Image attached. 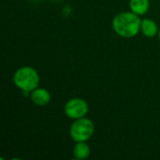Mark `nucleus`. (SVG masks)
Segmentation results:
<instances>
[{
    "mask_svg": "<svg viewBox=\"0 0 160 160\" xmlns=\"http://www.w3.org/2000/svg\"><path fill=\"white\" fill-rule=\"evenodd\" d=\"M39 1H43V0H39Z\"/></svg>",
    "mask_w": 160,
    "mask_h": 160,
    "instance_id": "nucleus-10",
    "label": "nucleus"
},
{
    "mask_svg": "<svg viewBox=\"0 0 160 160\" xmlns=\"http://www.w3.org/2000/svg\"><path fill=\"white\" fill-rule=\"evenodd\" d=\"M31 100L37 106H46L51 101V94L45 88H36L30 94Z\"/></svg>",
    "mask_w": 160,
    "mask_h": 160,
    "instance_id": "nucleus-5",
    "label": "nucleus"
},
{
    "mask_svg": "<svg viewBox=\"0 0 160 160\" xmlns=\"http://www.w3.org/2000/svg\"><path fill=\"white\" fill-rule=\"evenodd\" d=\"M89 111L87 102L80 98H75L69 99L64 107L65 114L73 120H77L82 117H85Z\"/></svg>",
    "mask_w": 160,
    "mask_h": 160,
    "instance_id": "nucleus-4",
    "label": "nucleus"
},
{
    "mask_svg": "<svg viewBox=\"0 0 160 160\" xmlns=\"http://www.w3.org/2000/svg\"><path fill=\"white\" fill-rule=\"evenodd\" d=\"M91 149L86 142H80L74 146L73 156L77 159H85L90 156Z\"/></svg>",
    "mask_w": 160,
    "mask_h": 160,
    "instance_id": "nucleus-8",
    "label": "nucleus"
},
{
    "mask_svg": "<svg viewBox=\"0 0 160 160\" xmlns=\"http://www.w3.org/2000/svg\"><path fill=\"white\" fill-rule=\"evenodd\" d=\"M95 132L94 123L85 117L75 120V122L71 125L69 134L71 139L76 142H87L91 139Z\"/></svg>",
    "mask_w": 160,
    "mask_h": 160,
    "instance_id": "nucleus-3",
    "label": "nucleus"
},
{
    "mask_svg": "<svg viewBox=\"0 0 160 160\" xmlns=\"http://www.w3.org/2000/svg\"><path fill=\"white\" fill-rule=\"evenodd\" d=\"M129 7L132 12L139 16L147 13L150 8V0H129Z\"/></svg>",
    "mask_w": 160,
    "mask_h": 160,
    "instance_id": "nucleus-7",
    "label": "nucleus"
},
{
    "mask_svg": "<svg viewBox=\"0 0 160 160\" xmlns=\"http://www.w3.org/2000/svg\"><path fill=\"white\" fill-rule=\"evenodd\" d=\"M13 82L24 93H31L39 84V75L34 68L22 67L14 73Z\"/></svg>",
    "mask_w": 160,
    "mask_h": 160,
    "instance_id": "nucleus-2",
    "label": "nucleus"
},
{
    "mask_svg": "<svg viewBox=\"0 0 160 160\" xmlns=\"http://www.w3.org/2000/svg\"><path fill=\"white\" fill-rule=\"evenodd\" d=\"M158 37H159V38H160V29H159V31H158Z\"/></svg>",
    "mask_w": 160,
    "mask_h": 160,
    "instance_id": "nucleus-9",
    "label": "nucleus"
},
{
    "mask_svg": "<svg viewBox=\"0 0 160 160\" xmlns=\"http://www.w3.org/2000/svg\"><path fill=\"white\" fill-rule=\"evenodd\" d=\"M142 20L140 16L132 11L117 14L112 20L114 32L122 38H133L141 31Z\"/></svg>",
    "mask_w": 160,
    "mask_h": 160,
    "instance_id": "nucleus-1",
    "label": "nucleus"
},
{
    "mask_svg": "<svg viewBox=\"0 0 160 160\" xmlns=\"http://www.w3.org/2000/svg\"><path fill=\"white\" fill-rule=\"evenodd\" d=\"M141 31L142 33L147 38H154L158 33V24L155 21L151 19H143L142 20L141 24Z\"/></svg>",
    "mask_w": 160,
    "mask_h": 160,
    "instance_id": "nucleus-6",
    "label": "nucleus"
}]
</instances>
